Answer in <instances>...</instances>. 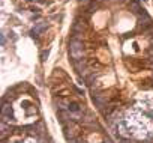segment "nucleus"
Segmentation results:
<instances>
[{
	"instance_id": "1a4fd4ad",
	"label": "nucleus",
	"mask_w": 153,
	"mask_h": 143,
	"mask_svg": "<svg viewBox=\"0 0 153 143\" xmlns=\"http://www.w3.org/2000/svg\"><path fill=\"white\" fill-rule=\"evenodd\" d=\"M5 42H6V39H5V35H2V45H5Z\"/></svg>"
},
{
	"instance_id": "39448f33",
	"label": "nucleus",
	"mask_w": 153,
	"mask_h": 143,
	"mask_svg": "<svg viewBox=\"0 0 153 143\" xmlns=\"http://www.w3.org/2000/svg\"><path fill=\"white\" fill-rule=\"evenodd\" d=\"M129 8H131V11H132L134 14H137V15H140V14H143V12H144V9H141V8H140L138 2H131Z\"/></svg>"
},
{
	"instance_id": "7ed1b4c3",
	"label": "nucleus",
	"mask_w": 153,
	"mask_h": 143,
	"mask_svg": "<svg viewBox=\"0 0 153 143\" xmlns=\"http://www.w3.org/2000/svg\"><path fill=\"white\" fill-rule=\"evenodd\" d=\"M72 30H74V33H81L84 30V21L83 20H76L74 23V26H72Z\"/></svg>"
},
{
	"instance_id": "f03ea898",
	"label": "nucleus",
	"mask_w": 153,
	"mask_h": 143,
	"mask_svg": "<svg viewBox=\"0 0 153 143\" xmlns=\"http://www.w3.org/2000/svg\"><path fill=\"white\" fill-rule=\"evenodd\" d=\"M138 21H140V24L143 26V30H146L147 27H152V20H150V17H149L146 12H143V14L138 15Z\"/></svg>"
},
{
	"instance_id": "6e6552de",
	"label": "nucleus",
	"mask_w": 153,
	"mask_h": 143,
	"mask_svg": "<svg viewBox=\"0 0 153 143\" xmlns=\"http://www.w3.org/2000/svg\"><path fill=\"white\" fill-rule=\"evenodd\" d=\"M149 65L153 68V57H150V59H149Z\"/></svg>"
},
{
	"instance_id": "0eeeda50",
	"label": "nucleus",
	"mask_w": 153,
	"mask_h": 143,
	"mask_svg": "<svg viewBox=\"0 0 153 143\" xmlns=\"http://www.w3.org/2000/svg\"><path fill=\"white\" fill-rule=\"evenodd\" d=\"M47 56H48V50L42 53V60H45V59H47Z\"/></svg>"
},
{
	"instance_id": "20e7f679",
	"label": "nucleus",
	"mask_w": 153,
	"mask_h": 143,
	"mask_svg": "<svg viewBox=\"0 0 153 143\" xmlns=\"http://www.w3.org/2000/svg\"><path fill=\"white\" fill-rule=\"evenodd\" d=\"M74 66L75 69L81 73V71H86V60L84 59H80V60H74Z\"/></svg>"
},
{
	"instance_id": "423d86ee",
	"label": "nucleus",
	"mask_w": 153,
	"mask_h": 143,
	"mask_svg": "<svg viewBox=\"0 0 153 143\" xmlns=\"http://www.w3.org/2000/svg\"><path fill=\"white\" fill-rule=\"evenodd\" d=\"M24 143H38V140H36L35 137H27Z\"/></svg>"
},
{
	"instance_id": "f257e3e1",
	"label": "nucleus",
	"mask_w": 153,
	"mask_h": 143,
	"mask_svg": "<svg viewBox=\"0 0 153 143\" xmlns=\"http://www.w3.org/2000/svg\"><path fill=\"white\" fill-rule=\"evenodd\" d=\"M69 53H71L72 60H80V59H83V54H84L83 41H81V39H71V42H69Z\"/></svg>"
}]
</instances>
